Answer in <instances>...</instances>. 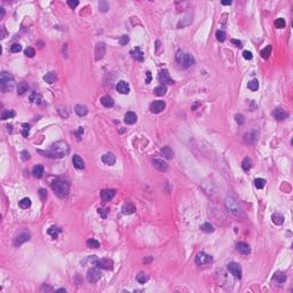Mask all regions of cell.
<instances>
[{
  "label": "cell",
  "mask_w": 293,
  "mask_h": 293,
  "mask_svg": "<svg viewBox=\"0 0 293 293\" xmlns=\"http://www.w3.org/2000/svg\"><path fill=\"white\" fill-rule=\"evenodd\" d=\"M102 162L104 163L105 165H113L115 163H116V156L113 154H111V152H109V154H105L102 156Z\"/></svg>",
  "instance_id": "d6986e66"
},
{
  "label": "cell",
  "mask_w": 293,
  "mask_h": 293,
  "mask_svg": "<svg viewBox=\"0 0 293 293\" xmlns=\"http://www.w3.org/2000/svg\"><path fill=\"white\" fill-rule=\"evenodd\" d=\"M70 151V146L67 142L64 141H57V142L53 143L52 146H49V149L46 151L38 150L39 154L44 155L45 157H50V158H62L64 156H67Z\"/></svg>",
  "instance_id": "6da1fadb"
},
{
  "label": "cell",
  "mask_w": 293,
  "mask_h": 293,
  "mask_svg": "<svg viewBox=\"0 0 293 293\" xmlns=\"http://www.w3.org/2000/svg\"><path fill=\"white\" fill-rule=\"evenodd\" d=\"M75 111H76V113H77L78 116L84 117V116H86V115H87V112H88V109H87L86 105L77 104L75 107Z\"/></svg>",
  "instance_id": "484cf974"
},
{
  "label": "cell",
  "mask_w": 293,
  "mask_h": 293,
  "mask_svg": "<svg viewBox=\"0 0 293 293\" xmlns=\"http://www.w3.org/2000/svg\"><path fill=\"white\" fill-rule=\"evenodd\" d=\"M101 103L104 105L105 108H112L113 105H115L113 98L111 96H109V95H105V96L101 98Z\"/></svg>",
  "instance_id": "d4e9b609"
},
{
  "label": "cell",
  "mask_w": 293,
  "mask_h": 293,
  "mask_svg": "<svg viewBox=\"0 0 293 293\" xmlns=\"http://www.w3.org/2000/svg\"><path fill=\"white\" fill-rule=\"evenodd\" d=\"M131 55H132V57L134 59V60H136V61H139V62H142L143 61V53H142V50L139 48V47H136V48H134L133 50L131 52Z\"/></svg>",
  "instance_id": "cb8c5ba5"
},
{
  "label": "cell",
  "mask_w": 293,
  "mask_h": 293,
  "mask_svg": "<svg viewBox=\"0 0 293 293\" xmlns=\"http://www.w3.org/2000/svg\"><path fill=\"white\" fill-rule=\"evenodd\" d=\"M105 55V45L104 42H98L95 47V59L96 61L102 60Z\"/></svg>",
  "instance_id": "4fadbf2b"
},
{
  "label": "cell",
  "mask_w": 293,
  "mask_h": 293,
  "mask_svg": "<svg viewBox=\"0 0 293 293\" xmlns=\"http://www.w3.org/2000/svg\"><path fill=\"white\" fill-rule=\"evenodd\" d=\"M13 117H15V111L14 110H4L1 113V119L6 120V119H11Z\"/></svg>",
  "instance_id": "4dcf8cb0"
},
{
  "label": "cell",
  "mask_w": 293,
  "mask_h": 293,
  "mask_svg": "<svg viewBox=\"0 0 293 293\" xmlns=\"http://www.w3.org/2000/svg\"><path fill=\"white\" fill-rule=\"evenodd\" d=\"M225 38H227V34H225V31H221V30L216 31V39H218L219 42H225Z\"/></svg>",
  "instance_id": "bcb514c9"
},
{
  "label": "cell",
  "mask_w": 293,
  "mask_h": 293,
  "mask_svg": "<svg viewBox=\"0 0 293 293\" xmlns=\"http://www.w3.org/2000/svg\"><path fill=\"white\" fill-rule=\"evenodd\" d=\"M151 79H152L151 72H150V71H146V84H150V83H151Z\"/></svg>",
  "instance_id": "91938a15"
},
{
  "label": "cell",
  "mask_w": 293,
  "mask_h": 293,
  "mask_svg": "<svg viewBox=\"0 0 293 293\" xmlns=\"http://www.w3.org/2000/svg\"><path fill=\"white\" fill-rule=\"evenodd\" d=\"M102 277L101 271L98 270V268H90V270L87 271V281L90 283H96L98 282V279Z\"/></svg>",
  "instance_id": "52a82bcc"
},
{
  "label": "cell",
  "mask_w": 293,
  "mask_h": 293,
  "mask_svg": "<svg viewBox=\"0 0 293 293\" xmlns=\"http://www.w3.org/2000/svg\"><path fill=\"white\" fill-rule=\"evenodd\" d=\"M221 4L225 5V6H229V5H231V1H222Z\"/></svg>",
  "instance_id": "6125c7cd"
},
{
  "label": "cell",
  "mask_w": 293,
  "mask_h": 293,
  "mask_svg": "<svg viewBox=\"0 0 293 293\" xmlns=\"http://www.w3.org/2000/svg\"><path fill=\"white\" fill-rule=\"evenodd\" d=\"M273 281H274L277 285H281V284H283V283L286 281V275L284 274V273H282V271H277V273H275L274 277H273Z\"/></svg>",
  "instance_id": "44dd1931"
},
{
  "label": "cell",
  "mask_w": 293,
  "mask_h": 293,
  "mask_svg": "<svg viewBox=\"0 0 293 293\" xmlns=\"http://www.w3.org/2000/svg\"><path fill=\"white\" fill-rule=\"evenodd\" d=\"M252 165H253V163H252V160H251V158H248V157H246V158H244L243 159V163H242V167H243V169L244 171H250L251 169V167H252Z\"/></svg>",
  "instance_id": "1f68e13d"
},
{
  "label": "cell",
  "mask_w": 293,
  "mask_h": 293,
  "mask_svg": "<svg viewBox=\"0 0 293 293\" xmlns=\"http://www.w3.org/2000/svg\"><path fill=\"white\" fill-rule=\"evenodd\" d=\"M117 90L120 94H128L129 93V85L125 80H120L119 83L117 84Z\"/></svg>",
  "instance_id": "ac0fdd59"
},
{
  "label": "cell",
  "mask_w": 293,
  "mask_h": 293,
  "mask_svg": "<svg viewBox=\"0 0 293 293\" xmlns=\"http://www.w3.org/2000/svg\"><path fill=\"white\" fill-rule=\"evenodd\" d=\"M68 5L71 8H76L79 5V1H77V0H68Z\"/></svg>",
  "instance_id": "680465c9"
},
{
  "label": "cell",
  "mask_w": 293,
  "mask_h": 293,
  "mask_svg": "<svg viewBox=\"0 0 293 293\" xmlns=\"http://www.w3.org/2000/svg\"><path fill=\"white\" fill-rule=\"evenodd\" d=\"M121 211H123L124 214H133V213L135 212V206L133 205V203L127 202V203L124 204V206H123Z\"/></svg>",
  "instance_id": "603a6c76"
},
{
  "label": "cell",
  "mask_w": 293,
  "mask_h": 293,
  "mask_svg": "<svg viewBox=\"0 0 293 293\" xmlns=\"http://www.w3.org/2000/svg\"><path fill=\"white\" fill-rule=\"evenodd\" d=\"M30 237L31 236L29 233L19 234V235L15 237V239H14V245H15V246H19V245H21V244H23V243H25V242L29 241Z\"/></svg>",
  "instance_id": "9a60e30c"
},
{
  "label": "cell",
  "mask_w": 293,
  "mask_h": 293,
  "mask_svg": "<svg viewBox=\"0 0 293 293\" xmlns=\"http://www.w3.org/2000/svg\"><path fill=\"white\" fill-rule=\"evenodd\" d=\"M115 195H116L115 189H105L101 191V198L103 202H110L115 197Z\"/></svg>",
  "instance_id": "5bb4252c"
},
{
  "label": "cell",
  "mask_w": 293,
  "mask_h": 293,
  "mask_svg": "<svg viewBox=\"0 0 293 293\" xmlns=\"http://www.w3.org/2000/svg\"><path fill=\"white\" fill-rule=\"evenodd\" d=\"M236 248H237V251L241 252L242 254H244V256H247V254L251 253V248H250L248 244H246V243H244V242H239V243H237Z\"/></svg>",
  "instance_id": "e0dca14e"
},
{
  "label": "cell",
  "mask_w": 293,
  "mask_h": 293,
  "mask_svg": "<svg viewBox=\"0 0 293 293\" xmlns=\"http://www.w3.org/2000/svg\"><path fill=\"white\" fill-rule=\"evenodd\" d=\"M285 25H286L285 20L282 19V17H279V19H277L275 21V26H276L277 29H283V28H285Z\"/></svg>",
  "instance_id": "ee69618b"
},
{
  "label": "cell",
  "mask_w": 293,
  "mask_h": 293,
  "mask_svg": "<svg viewBox=\"0 0 293 293\" xmlns=\"http://www.w3.org/2000/svg\"><path fill=\"white\" fill-rule=\"evenodd\" d=\"M60 233H61V229L60 228H57V227H55V225H52V227L48 229V234L53 237V238H57V236H59V234Z\"/></svg>",
  "instance_id": "e575fe53"
},
{
  "label": "cell",
  "mask_w": 293,
  "mask_h": 293,
  "mask_svg": "<svg viewBox=\"0 0 293 293\" xmlns=\"http://www.w3.org/2000/svg\"><path fill=\"white\" fill-rule=\"evenodd\" d=\"M19 205H20V207L21 208H29V207L31 206V199L30 198H23V199H21L19 202Z\"/></svg>",
  "instance_id": "836d02e7"
},
{
  "label": "cell",
  "mask_w": 293,
  "mask_h": 293,
  "mask_svg": "<svg viewBox=\"0 0 293 293\" xmlns=\"http://www.w3.org/2000/svg\"><path fill=\"white\" fill-rule=\"evenodd\" d=\"M270 54H271V46H266V48H263L262 50H261V57L265 59V60H267L268 57L270 56Z\"/></svg>",
  "instance_id": "ab89813d"
},
{
  "label": "cell",
  "mask_w": 293,
  "mask_h": 293,
  "mask_svg": "<svg viewBox=\"0 0 293 293\" xmlns=\"http://www.w3.org/2000/svg\"><path fill=\"white\" fill-rule=\"evenodd\" d=\"M165 102L162 101V100H158V101H154L150 104V111L152 113H160L163 110L165 109Z\"/></svg>",
  "instance_id": "30bf717a"
},
{
  "label": "cell",
  "mask_w": 293,
  "mask_h": 293,
  "mask_svg": "<svg viewBox=\"0 0 293 293\" xmlns=\"http://www.w3.org/2000/svg\"><path fill=\"white\" fill-rule=\"evenodd\" d=\"M30 101L32 103H36V104H40L42 101V98L40 94H37V93H32L30 96Z\"/></svg>",
  "instance_id": "d590c367"
},
{
  "label": "cell",
  "mask_w": 293,
  "mask_h": 293,
  "mask_svg": "<svg viewBox=\"0 0 293 293\" xmlns=\"http://www.w3.org/2000/svg\"><path fill=\"white\" fill-rule=\"evenodd\" d=\"M39 196H40L42 200H45V199L47 198V191H46L45 189H40V190H39Z\"/></svg>",
  "instance_id": "9f6ffc18"
},
{
  "label": "cell",
  "mask_w": 293,
  "mask_h": 293,
  "mask_svg": "<svg viewBox=\"0 0 293 293\" xmlns=\"http://www.w3.org/2000/svg\"><path fill=\"white\" fill-rule=\"evenodd\" d=\"M254 186H256L258 189H262L265 186H266V180L265 179H261V177H258L254 180Z\"/></svg>",
  "instance_id": "b9f144b4"
},
{
  "label": "cell",
  "mask_w": 293,
  "mask_h": 293,
  "mask_svg": "<svg viewBox=\"0 0 293 293\" xmlns=\"http://www.w3.org/2000/svg\"><path fill=\"white\" fill-rule=\"evenodd\" d=\"M95 265H96V267L101 268V269H105V270H110V269L113 268L112 260H110V259L95 260Z\"/></svg>",
  "instance_id": "9c48e42d"
},
{
  "label": "cell",
  "mask_w": 293,
  "mask_h": 293,
  "mask_svg": "<svg viewBox=\"0 0 293 293\" xmlns=\"http://www.w3.org/2000/svg\"><path fill=\"white\" fill-rule=\"evenodd\" d=\"M29 133H30V125L23 124L22 125V135L24 136V138H28Z\"/></svg>",
  "instance_id": "f6af8a7d"
},
{
  "label": "cell",
  "mask_w": 293,
  "mask_h": 293,
  "mask_svg": "<svg viewBox=\"0 0 293 293\" xmlns=\"http://www.w3.org/2000/svg\"><path fill=\"white\" fill-rule=\"evenodd\" d=\"M247 88L250 90H256L258 88H259V81L256 80V79H253V80H251L250 83L247 84Z\"/></svg>",
  "instance_id": "60d3db41"
},
{
  "label": "cell",
  "mask_w": 293,
  "mask_h": 293,
  "mask_svg": "<svg viewBox=\"0 0 293 293\" xmlns=\"http://www.w3.org/2000/svg\"><path fill=\"white\" fill-rule=\"evenodd\" d=\"M32 174H33L34 177H37V179H40V177H42V174H44V166L42 165H36L33 167V169H32Z\"/></svg>",
  "instance_id": "4316f807"
},
{
  "label": "cell",
  "mask_w": 293,
  "mask_h": 293,
  "mask_svg": "<svg viewBox=\"0 0 293 293\" xmlns=\"http://www.w3.org/2000/svg\"><path fill=\"white\" fill-rule=\"evenodd\" d=\"M98 215H100L101 218L105 219L107 216H108L109 211H108V208H103V207H101V208H98Z\"/></svg>",
  "instance_id": "7dc6e473"
},
{
  "label": "cell",
  "mask_w": 293,
  "mask_h": 293,
  "mask_svg": "<svg viewBox=\"0 0 293 293\" xmlns=\"http://www.w3.org/2000/svg\"><path fill=\"white\" fill-rule=\"evenodd\" d=\"M271 220H273V223H275L276 225H281L284 222V216L279 213H274L271 215Z\"/></svg>",
  "instance_id": "f1b7e54d"
},
{
  "label": "cell",
  "mask_w": 293,
  "mask_h": 293,
  "mask_svg": "<svg viewBox=\"0 0 293 293\" xmlns=\"http://www.w3.org/2000/svg\"><path fill=\"white\" fill-rule=\"evenodd\" d=\"M84 134V128L83 127H79L78 131L76 132V136H77V140L78 141H80V138H81V135Z\"/></svg>",
  "instance_id": "6f0895ef"
},
{
  "label": "cell",
  "mask_w": 293,
  "mask_h": 293,
  "mask_svg": "<svg viewBox=\"0 0 293 293\" xmlns=\"http://www.w3.org/2000/svg\"><path fill=\"white\" fill-rule=\"evenodd\" d=\"M56 73L55 72H48V73H46V76H44V80H45L47 84H54L55 81H56Z\"/></svg>",
  "instance_id": "83f0119b"
},
{
  "label": "cell",
  "mask_w": 293,
  "mask_h": 293,
  "mask_svg": "<svg viewBox=\"0 0 293 293\" xmlns=\"http://www.w3.org/2000/svg\"><path fill=\"white\" fill-rule=\"evenodd\" d=\"M175 59H177V62L180 64L182 68H190L195 63V59H194L192 55H190L188 53L181 52V50H179L177 53Z\"/></svg>",
  "instance_id": "277c9868"
},
{
  "label": "cell",
  "mask_w": 293,
  "mask_h": 293,
  "mask_svg": "<svg viewBox=\"0 0 293 293\" xmlns=\"http://www.w3.org/2000/svg\"><path fill=\"white\" fill-rule=\"evenodd\" d=\"M52 189L55 191L57 196L65 197L70 191V184L64 180H55L52 183Z\"/></svg>",
  "instance_id": "3957f363"
},
{
  "label": "cell",
  "mask_w": 293,
  "mask_h": 293,
  "mask_svg": "<svg viewBox=\"0 0 293 293\" xmlns=\"http://www.w3.org/2000/svg\"><path fill=\"white\" fill-rule=\"evenodd\" d=\"M231 44L236 45V47H242V42H241V40H237V39H231Z\"/></svg>",
  "instance_id": "94428289"
},
{
  "label": "cell",
  "mask_w": 293,
  "mask_h": 293,
  "mask_svg": "<svg viewBox=\"0 0 293 293\" xmlns=\"http://www.w3.org/2000/svg\"><path fill=\"white\" fill-rule=\"evenodd\" d=\"M225 207L230 214L236 216V218H241L243 216V211H242L239 204L234 197H227L225 198Z\"/></svg>",
  "instance_id": "7a4b0ae2"
},
{
  "label": "cell",
  "mask_w": 293,
  "mask_h": 293,
  "mask_svg": "<svg viewBox=\"0 0 293 293\" xmlns=\"http://www.w3.org/2000/svg\"><path fill=\"white\" fill-rule=\"evenodd\" d=\"M21 158H22L23 160H29L30 159V154L25 150L21 151Z\"/></svg>",
  "instance_id": "db71d44e"
},
{
  "label": "cell",
  "mask_w": 293,
  "mask_h": 293,
  "mask_svg": "<svg viewBox=\"0 0 293 293\" xmlns=\"http://www.w3.org/2000/svg\"><path fill=\"white\" fill-rule=\"evenodd\" d=\"M160 152H162L163 156H165L166 159H172L173 156H174V152H173V150L171 149V146H164Z\"/></svg>",
  "instance_id": "f546056e"
},
{
  "label": "cell",
  "mask_w": 293,
  "mask_h": 293,
  "mask_svg": "<svg viewBox=\"0 0 293 293\" xmlns=\"http://www.w3.org/2000/svg\"><path fill=\"white\" fill-rule=\"evenodd\" d=\"M125 123L127 125H133L135 124L136 120H138V117H136V115L134 112H132V111H128V112H126V115H125V118H124Z\"/></svg>",
  "instance_id": "7402d4cb"
},
{
  "label": "cell",
  "mask_w": 293,
  "mask_h": 293,
  "mask_svg": "<svg viewBox=\"0 0 293 293\" xmlns=\"http://www.w3.org/2000/svg\"><path fill=\"white\" fill-rule=\"evenodd\" d=\"M235 119H236V121L239 125L244 124V121H245V118H244V116H243L242 113H237L236 116H235Z\"/></svg>",
  "instance_id": "f5cc1de1"
},
{
  "label": "cell",
  "mask_w": 293,
  "mask_h": 293,
  "mask_svg": "<svg viewBox=\"0 0 293 293\" xmlns=\"http://www.w3.org/2000/svg\"><path fill=\"white\" fill-rule=\"evenodd\" d=\"M200 229L203 230L204 233L211 234L214 231V227L211 225V223H208V222H205V223H203V225H200Z\"/></svg>",
  "instance_id": "d6a6232c"
},
{
  "label": "cell",
  "mask_w": 293,
  "mask_h": 293,
  "mask_svg": "<svg viewBox=\"0 0 293 293\" xmlns=\"http://www.w3.org/2000/svg\"><path fill=\"white\" fill-rule=\"evenodd\" d=\"M155 94L158 95V96H163V95H165L166 93V87L165 86H158L155 88Z\"/></svg>",
  "instance_id": "7bdbcfd3"
},
{
  "label": "cell",
  "mask_w": 293,
  "mask_h": 293,
  "mask_svg": "<svg viewBox=\"0 0 293 293\" xmlns=\"http://www.w3.org/2000/svg\"><path fill=\"white\" fill-rule=\"evenodd\" d=\"M86 244L90 248H98L100 247V243H98L96 239H94V238H90V239L86 242Z\"/></svg>",
  "instance_id": "f35d334b"
},
{
  "label": "cell",
  "mask_w": 293,
  "mask_h": 293,
  "mask_svg": "<svg viewBox=\"0 0 293 293\" xmlns=\"http://www.w3.org/2000/svg\"><path fill=\"white\" fill-rule=\"evenodd\" d=\"M22 50V46L20 45V44H14V45H11V53H19Z\"/></svg>",
  "instance_id": "816d5d0a"
},
{
  "label": "cell",
  "mask_w": 293,
  "mask_h": 293,
  "mask_svg": "<svg viewBox=\"0 0 293 293\" xmlns=\"http://www.w3.org/2000/svg\"><path fill=\"white\" fill-rule=\"evenodd\" d=\"M289 112L286 110L282 109V108H277V109H275L273 111V117H274L275 119H277V120H284L286 118H289Z\"/></svg>",
  "instance_id": "8fae6325"
},
{
  "label": "cell",
  "mask_w": 293,
  "mask_h": 293,
  "mask_svg": "<svg viewBox=\"0 0 293 293\" xmlns=\"http://www.w3.org/2000/svg\"><path fill=\"white\" fill-rule=\"evenodd\" d=\"M72 164L77 169H84V167H85V163H84L83 158L78 155H75L72 157Z\"/></svg>",
  "instance_id": "ffe728a7"
},
{
  "label": "cell",
  "mask_w": 293,
  "mask_h": 293,
  "mask_svg": "<svg viewBox=\"0 0 293 293\" xmlns=\"http://www.w3.org/2000/svg\"><path fill=\"white\" fill-rule=\"evenodd\" d=\"M158 79H159V81L162 84H168V85H173L174 84V80L169 77V73L167 70H162V71L159 72Z\"/></svg>",
  "instance_id": "7c38bea8"
},
{
  "label": "cell",
  "mask_w": 293,
  "mask_h": 293,
  "mask_svg": "<svg viewBox=\"0 0 293 293\" xmlns=\"http://www.w3.org/2000/svg\"><path fill=\"white\" fill-rule=\"evenodd\" d=\"M228 270L231 275H234L236 278H242V274H243V270H242V267L239 263L236 262H230L228 265Z\"/></svg>",
  "instance_id": "ba28073f"
},
{
  "label": "cell",
  "mask_w": 293,
  "mask_h": 293,
  "mask_svg": "<svg viewBox=\"0 0 293 293\" xmlns=\"http://www.w3.org/2000/svg\"><path fill=\"white\" fill-rule=\"evenodd\" d=\"M136 281H138L140 284H144V283H146V281H148V276H146V273L141 271V273H139L138 276H136Z\"/></svg>",
  "instance_id": "74e56055"
},
{
  "label": "cell",
  "mask_w": 293,
  "mask_h": 293,
  "mask_svg": "<svg viewBox=\"0 0 293 293\" xmlns=\"http://www.w3.org/2000/svg\"><path fill=\"white\" fill-rule=\"evenodd\" d=\"M0 87L2 92H9L14 87V78L8 72H1L0 75Z\"/></svg>",
  "instance_id": "5b68a950"
},
{
  "label": "cell",
  "mask_w": 293,
  "mask_h": 293,
  "mask_svg": "<svg viewBox=\"0 0 293 293\" xmlns=\"http://www.w3.org/2000/svg\"><path fill=\"white\" fill-rule=\"evenodd\" d=\"M128 42H129V37H128L127 34H124V36H121V37L119 38V44H120L121 46L127 45Z\"/></svg>",
  "instance_id": "681fc988"
},
{
  "label": "cell",
  "mask_w": 293,
  "mask_h": 293,
  "mask_svg": "<svg viewBox=\"0 0 293 293\" xmlns=\"http://www.w3.org/2000/svg\"><path fill=\"white\" fill-rule=\"evenodd\" d=\"M152 164H154L155 168H157L160 172H165V171L168 169V164L165 160H163V159H154Z\"/></svg>",
  "instance_id": "2e32d148"
},
{
  "label": "cell",
  "mask_w": 293,
  "mask_h": 293,
  "mask_svg": "<svg viewBox=\"0 0 293 293\" xmlns=\"http://www.w3.org/2000/svg\"><path fill=\"white\" fill-rule=\"evenodd\" d=\"M28 88H29V86L26 83H20L17 86V94L23 95L25 92H28Z\"/></svg>",
  "instance_id": "8d00e7d4"
},
{
  "label": "cell",
  "mask_w": 293,
  "mask_h": 293,
  "mask_svg": "<svg viewBox=\"0 0 293 293\" xmlns=\"http://www.w3.org/2000/svg\"><path fill=\"white\" fill-rule=\"evenodd\" d=\"M24 54H25L28 57H33L36 55V50H34L32 47H28V48L24 50Z\"/></svg>",
  "instance_id": "c3c4849f"
},
{
  "label": "cell",
  "mask_w": 293,
  "mask_h": 293,
  "mask_svg": "<svg viewBox=\"0 0 293 293\" xmlns=\"http://www.w3.org/2000/svg\"><path fill=\"white\" fill-rule=\"evenodd\" d=\"M243 56H244L245 60H252L253 59V54L251 52H248V50H244L243 52Z\"/></svg>",
  "instance_id": "11a10c76"
},
{
  "label": "cell",
  "mask_w": 293,
  "mask_h": 293,
  "mask_svg": "<svg viewBox=\"0 0 293 293\" xmlns=\"http://www.w3.org/2000/svg\"><path fill=\"white\" fill-rule=\"evenodd\" d=\"M195 262L198 265V266H206V265H210L212 263V256L204 253V252H200L196 256Z\"/></svg>",
  "instance_id": "8992f818"
},
{
  "label": "cell",
  "mask_w": 293,
  "mask_h": 293,
  "mask_svg": "<svg viewBox=\"0 0 293 293\" xmlns=\"http://www.w3.org/2000/svg\"><path fill=\"white\" fill-rule=\"evenodd\" d=\"M98 7H100V11H107L109 9V4L105 2V1H100V2H98Z\"/></svg>",
  "instance_id": "f907efd6"
}]
</instances>
